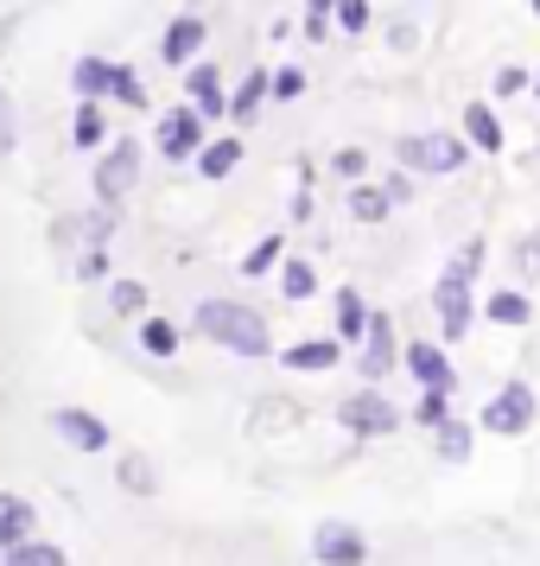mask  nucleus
<instances>
[{"instance_id":"obj_14","label":"nucleus","mask_w":540,"mask_h":566,"mask_svg":"<svg viewBox=\"0 0 540 566\" xmlns=\"http://www.w3.org/2000/svg\"><path fill=\"white\" fill-rule=\"evenodd\" d=\"M464 140L477 147V154H502V122H496V108L489 103H464Z\"/></svg>"},{"instance_id":"obj_38","label":"nucleus","mask_w":540,"mask_h":566,"mask_svg":"<svg viewBox=\"0 0 540 566\" xmlns=\"http://www.w3.org/2000/svg\"><path fill=\"white\" fill-rule=\"evenodd\" d=\"M445 395H452V388H426V401H420V420H426V427H438V420H445V408H452Z\"/></svg>"},{"instance_id":"obj_25","label":"nucleus","mask_w":540,"mask_h":566,"mask_svg":"<svg viewBox=\"0 0 540 566\" xmlns=\"http://www.w3.org/2000/svg\"><path fill=\"white\" fill-rule=\"evenodd\" d=\"M438 459H445V464L470 459V427H464V420H452V413L438 420Z\"/></svg>"},{"instance_id":"obj_3","label":"nucleus","mask_w":540,"mask_h":566,"mask_svg":"<svg viewBox=\"0 0 540 566\" xmlns=\"http://www.w3.org/2000/svg\"><path fill=\"white\" fill-rule=\"evenodd\" d=\"M394 154H401V166H407V172L445 179V172H458L464 159H470V140H458V134H413V140H401Z\"/></svg>"},{"instance_id":"obj_39","label":"nucleus","mask_w":540,"mask_h":566,"mask_svg":"<svg viewBox=\"0 0 540 566\" xmlns=\"http://www.w3.org/2000/svg\"><path fill=\"white\" fill-rule=\"evenodd\" d=\"M382 191H388V205H407V198H413V172H407V166H401V172H388Z\"/></svg>"},{"instance_id":"obj_24","label":"nucleus","mask_w":540,"mask_h":566,"mask_svg":"<svg viewBox=\"0 0 540 566\" xmlns=\"http://www.w3.org/2000/svg\"><path fill=\"white\" fill-rule=\"evenodd\" d=\"M71 134H77L83 154H96V147L108 140V128H103V103H77V122H71Z\"/></svg>"},{"instance_id":"obj_43","label":"nucleus","mask_w":540,"mask_h":566,"mask_svg":"<svg viewBox=\"0 0 540 566\" xmlns=\"http://www.w3.org/2000/svg\"><path fill=\"white\" fill-rule=\"evenodd\" d=\"M534 20H540V0H534Z\"/></svg>"},{"instance_id":"obj_21","label":"nucleus","mask_w":540,"mask_h":566,"mask_svg":"<svg viewBox=\"0 0 540 566\" xmlns=\"http://www.w3.org/2000/svg\"><path fill=\"white\" fill-rule=\"evenodd\" d=\"M362 332H369V306L350 286V293H337V344H362Z\"/></svg>"},{"instance_id":"obj_7","label":"nucleus","mask_w":540,"mask_h":566,"mask_svg":"<svg viewBox=\"0 0 540 566\" xmlns=\"http://www.w3.org/2000/svg\"><path fill=\"white\" fill-rule=\"evenodd\" d=\"M153 140H159V154H166V159H198V147H204V115H198L191 103H184V108H166Z\"/></svg>"},{"instance_id":"obj_41","label":"nucleus","mask_w":540,"mask_h":566,"mask_svg":"<svg viewBox=\"0 0 540 566\" xmlns=\"http://www.w3.org/2000/svg\"><path fill=\"white\" fill-rule=\"evenodd\" d=\"M121 484L147 490V484H153V478H147V464H140V459H128V464H121Z\"/></svg>"},{"instance_id":"obj_34","label":"nucleus","mask_w":540,"mask_h":566,"mask_svg":"<svg viewBox=\"0 0 540 566\" xmlns=\"http://www.w3.org/2000/svg\"><path fill=\"white\" fill-rule=\"evenodd\" d=\"M306 96V77L299 71H274V90H267V103H299Z\"/></svg>"},{"instance_id":"obj_22","label":"nucleus","mask_w":540,"mask_h":566,"mask_svg":"<svg viewBox=\"0 0 540 566\" xmlns=\"http://www.w3.org/2000/svg\"><path fill=\"white\" fill-rule=\"evenodd\" d=\"M140 350H147V357H179V325H172V318H140Z\"/></svg>"},{"instance_id":"obj_13","label":"nucleus","mask_w":540,"mask_h":566,"mask_svg":"<svg viewBox=\"0 0 540 566\" xmlns=\"http://www.w3.org/2000/svg\"><path fill=\"white\" fill-rule=\"evenodd\" d=\"M362 344H369V350H362V376H369V382H375V376H388V369H394V325H388L382 312H369V332H362Z\"/></svg>"},{"instance_id":"obj_23","label":"nucleus","mask_w":540,"mask_h":566,"mask_svg":"<svg viewBox=\"0 0 540 566\" xmlns=\"http://www.w3.org/2000/svg\"><path fill=\"white\" fill-rule=\"evenodd\" d=\"M0 566H71L64 560V547H52V541H20V547H7V560Z\"/></svg>"},{"instance_id":"obj_17","label":"nucleus","mask_w":540,"mask_h":566,"mask_svg":"<svg viewBox=\"0 0 540 566\" xmlns=\"http://www.w3.org/2000/svg\"><path fill=\"white\" fill-rule=\"evenodd\" d=\"M267 90H274V71H248V77L235 83L230 115H235V122H255V115H261V103H267Z\"/></svg>"},{"instance_id":"obj_40","label":"nucleus","mask_w":540,"mask_h":566,"mask_svg":"<svg viewBox=\"0 0 540 566\" xmlns=\"http://www.w3.org/2000/svg\"><path fill=\"white\" fill-rule=\"evenodd\" d=\"M331 166L343 172V179H362V166H369V159H362V147H343V154H337Z\"/></svg>"},{"instance_id":"obj_32","label":"nucleus","mask_w":540,"mask_h":566,"mask_svg":"<svg viewBox=\"0 0 540 566\" xmlns=\"http://www.w3.org/2000/svg\"><path fill=\"white\" fill-rule=\"evenodd\" d=\"M274 261H280V235H267V242H255V249L242 255V274H248V281H261V274H267Z\"/></svg>"},{"instance_id":"obj_4","label":"nucleus","mask_w":540,"mask_h":566,"mask_svg":"<svg viewBox=\"0 0 540 566\" xmlns=\"http://www.w3.org/2000/svg\"><path fill=\"white\" fill-rule=\"evenodd\" d=\"M134 179H140V147H134V140H115V147L96 159V198H103V210L121 205L134 191Z\"/></svg>"},{"instance_id":"obj_27","label":"nucleus","mask_w":540,"mask_h":566,"mask_svg":"<svg viewBox=\"0 0 540 566\" xmlns=\"http://www.w3.org/2000/svg\"><path fill=\"white\" fill-rule=\"evenodd\" d=\"M489 318H496V325H528V318H534V306H528V300H521V293H489Z\"/></svg>"},{"instance_id":"obj_6","label":"nucleus","mask_w":540,"mask_h":566,"mask_svg":"<svg viewBox=\"0 0 540 566\" xmlns=\"http://www.w3.org/2000/svg\"><path fill=\"white\" fill-rule=\"evenodd\" d=\"M311 560L318 566H362L369 560V541H362V528H350V522H318V528H311Z\"/></svg>"},{"instance_id":"obj_29","label":"nucleus","mask_w":540,"mask_h":566,"mask_svg":"<svg viewBox=\"0 0 540 566\" xmlns=\"http://www.w3.org/2000/svg\"><path fill=\"white\" fill-rule=\"evenodd\" d=\"M108 96H115V103H128V108H147V90H140V77H134V64H115Z\"/></svg>"},{"instance_id":"obj_9","label":"nucleus","mask_w":540,"mask_h":566,"mask_svg":"<svg viewBox=\"0 0 540 566\" xmlns=\"http://www.w3.org/2000/svg\"><path fill=\"white\" fill-rule=\"evenodd\" d=\"M184 96H191V108L198 115H230V96H223V71L210 64V57H198V64H184Z\"/></svg>"},{"instance_id":"obj_16","label":"nucleus","mask_w":540,"mask_h":566,"mask_svg":"<svg viewBox=\"0 0 540 566\" xmlns=\"http://www.w3.org/2000/svg\"><path fill=\"white\" fill-rule=\"evenodd\" d=\"M337 357H343L337 337H306V344H286L280 350L286 369H337Z\"/></svg>"},{"instance_id":"obj_36","label":"nucleus","mask_w":540,"mask_h":566,"mask_svg":"<svg viewBox=\"0 0 540 566\" xmlns=\"http://www.w3.org/2000/svg\"><path fill=\"white\" fill-rule=\"evenodd\" d=\"M77 274H83V281H103V274H108V249H103V242H89V249H83Z\"/></svg>"},{"instance_id":"obj_35","label":"nucleus","mask_w":540,"mask_h":566,"mask_svg":"<svg viewBox=\"0 0 540 566\" xmlns=\"http://www.w3.org/2000/svg\"><path fill=\"white\" fill-rule=\"evenodd\" d=\"M528 71H521V64H502V71H496V77H489V90H496V96H521V90H528Z\"/></svg>"},{"instance_id":"obj_37","label":"nucleus","mask_w":540,"mask_h":566,"mask_svg":"<svg viewBox=\"0 0 540 566\" xmlns=\"http://www.w3.org/2000/svg\"><path fill=\"white\" fill-rule=\"evenodd\" d=\"M13 140H20V115H13L7 90H0V154H13Z\"/></svg>"},{"instance_id":"obj_31","label":"nucleus","mask_w":540,"mask_h":566,"mask_svg":"<svg viewBox=\"0 0 540 566\" xmlns=\"http://www.w3.org/2000/svg\"><path fill=\"white\" fill-rule=\"evenodd\" d=\"M369 20H375V7H369V0H337V27L350 32V39H362Z\"/></svg>"},{"instance_id":"obj_1","label":"nucleus","mask_w":540,"mask_h":566,"mask_svg":"<svg viewBox=\"0 0 540 566\" xmlns=\"http://www.w3.org/2000/svg\"><path fill=\"white\" fill-rule=\"evenodd\" d=\"M198 332L210 344H223L230 357H267L274 344H267V318L255 306H242V300H210L198 306Z\"/></svg>"},{"instance_id":"obj_33","label":"nucleus","mask_w":540,"mask_h":566,"mask_svg":"<svg viewBox=\"0 0 540 566\" xmlns=\"http://www.w3.org/2000/svg\"><path fill=\"white\" fill-rule=\"evenodd\" d=\"M337 20V0H306V39H325Z\"/></svg>"},{"instance_id":"obj_28","label":"nucleus","mask_w":540,"mask_h":566,"mask_svg":"<svg viewBox=\"0 0 540 566\" xmlns=\"http://www.w3.org/2000/svg\"><path fill=\"white\" fill-rule=\"evenodd\" d=\"M280 293H286V300H311V293H318L311 261H286V268H280Z\"/></svg>"},{"instance_id":"obj_20","label":"nucleus","mask_w":540,"mask_h":566,"mask_svg":"<svg viewBox=\"0 0 540 566\" xmlns=\"http://www.w3.org/2000/svg\"><path fill=\"white\" fill-rule=\"evenodd\" d=\"M235 166H242V140H230V134L210 140V147H198V172H204V179H230Z\"/></svg>"},{"instance_id":"obj_2","label":"nucleus","mask_w":540,"mask_h":566,"mask_svg":"<svg viewBox=\"0 0 540 566\" xmlns=\"http://www.w3.org/2000/svg\"><path fill=\"white\" fill-rule=\"evenodd\" d=\"M477 261H484V242H464V255L433 286V312H438L445 344H464V332H470V281H477Z\"/></svg>"},{"instance_id":"obj_15","label":"nucleus","mask_w":540,"mask_h":566,"mask_svg":"<svg viewBox=\"0 0 540 566\" xmlns=\"http://www.w3.org/2000/svg\"><path fill=\"white\" fill-rule=\"evenodd\" d=\"M108 83H115V64H108V57H77V64H71L77 103H108Z\"/></svg>"},{"instance_id":"obj_18","label":"nucleus","mask_w":540,"mask_h":566,"mask_svg":"<svg viewBox=\"0 0 540 566\" xmlns=\"http://www.w3.org/2000/svg\"><path fill=\"white\" fill-rule=\"evenodd\" d=\"M407 369L426 388H452V363H445V350H438V344H407Z\"/></svg>"},{"instance_id":"obj_11","label":"nucleus","mask_w":540,"mask_h":566,"mask_svg":"<svg viewBox=\"0 0 540 566\" xmlns=\"http://www.w3.org/2000/svg\"><path fill=\"white\" fill-rule=\"evenodd\" d=\"M204 39H210L204 20H198V13H179V20L166 27V39H159V57H166V64H198V57H204Z\"/></svg>"},{"instance_id":"obj_30","label":"nucleus","mask_w":540,"mask_h":566,"mask_svg":"<svg viewBox=\"0 0 540 566\" xmlns=\"http://www.w3.org/2000/svg\"><path fill=\"white\" fill-rule=\"evenodd\" d=\"M108 306L128 312V318H140V312H147V286H140V281H115V286H108Z\"/></svg>"},{"instance_id":"obj_42","label":"nucleus","mask_w":540,"mask_h":566,"mask_svg":"<svg viewBox=\"0 0 540 566\" xmlns=\"http://www.w3.org/2000/svg\"><path fill=\"white\" fill-rule=\"evenodd\" d=\"M534 96H540V71H534Z\"/></svg>"},{"instance_id":"obj_19","label":"nucleus","mask_w":540,"mask_h":566,"mask_svg":"<svg viewBox=\"0 0 540 566\" xmlns=\"http://www.w3.org/2000/svg\"><path fill=\"white\" fill-rule=\"evenodd\" d=\"M27 535H32V503L0 490V547H20Z\"/></svg>"},{"instance_id":"obj_8","label":"nucleus","mask_w":540,"mask_h":566,"mask_svg":"<svg viewBox=\"0 0 540 566\" xmlns=\"http://www.w3.org/2000/svg\"><path fill=\"white\" fill-rule=\"evenodd\" d=\"M52 433L64 439L71 452H108V427L83 408H52Z\"/></svg>"},{"instance_id":"obj_10","label":"nucleus","mask_w":540,"mask_h":566,"mask_svg":"<svg viewBox=\"0 0 540 566\" xmlns=\"http://www.w3.org/2000/svg\"><path fill=\"white\" fill-rule=\"evenodd\" d=\"M337 420H343L350 433H394V427H401V413L388 408L382 395H350V401H337Z\"/></svg>"},{"instance_id":"obj_12","label":"nucleus","mask_w":540,"mask_h":566,"mask_svg":"<svg viewBox=\"0 0 540 566\" xmlns=\"http://www.w3.org/2000/svg\"><path fill=\"white\" fill-rule=\"evenodd\" d=\"M89 242H108V210H89V217H57L52 223V249L57 255H77Z\"/></svg>"},{"instance_id":"obj_5","label":"nucleus","mask_w":540,"mask_h":566,"mask_svg":"<svg viewBox=\"0 0 540 566\" xmlns=\"http://www.w3.org/2000/svg\"><path fill=\"white\" fill-rule=\"evenodd\" d=\"M534 427V388L509 382L484 401V433H528Z\"/></svg>"},{"instance_id":"obj_26","label":"nucleus","mask_w":540,"mask_h":566,"mask_svg":"<svg viewBox=\"0 0 540 566\" xmlns=\"http://www.w3.org/2000/svg\"><path fill=\"white\" fill-rule=\"evenodd\" d=\"M388 210L394 205H388L382 185H357V191H350V217H357V223H382Z\"/></svg>"}]
</instances>
